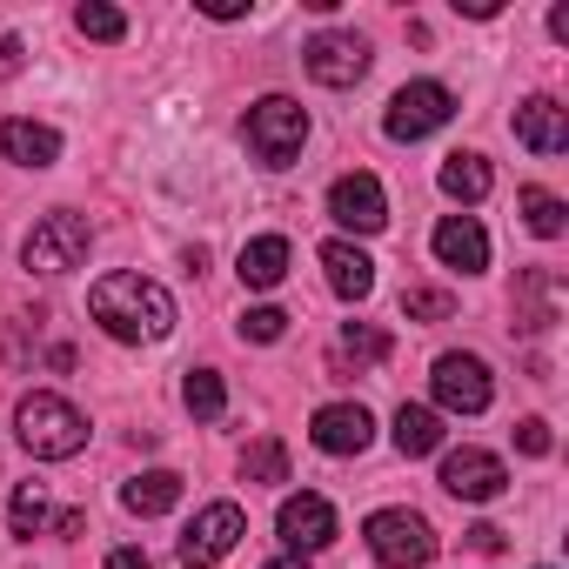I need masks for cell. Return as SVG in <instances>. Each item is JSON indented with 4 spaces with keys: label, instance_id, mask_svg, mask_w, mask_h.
<instances>
[{
    "label": "cell",
    "instance_id": "cell-29",
    "mask_svg": "<svg viewBox=\"0 0 569 569\" xmlns=\"http://www.w3.org/2000/svg\"><path fill=\"white\" fill-rule=\"evenodd\" d=\"M449 309H456L449 289H402V316L409 322H449Z\"/></svg>",
    "mask_w": 569,
    "mask_h": 569
},
{
    "label": "cell",
    "instance_id": "cell-7",
    "mask_svg": "<svg viewBox=\"0 0 569 569\" xmlns=\"http://www.w3.org/2000/svg\"><path fill=\"white\" fill-rule=\"evenodd\" d=\"M429 389H436V402L449 409V416H482L489 402H496V382H489V362L482 356H436V369H429Z\"/></svg>",
    "mask_w": 569,
    "mask_h": 569
},
{
    "label": "cell",
    "instance_id": "cell-8",
    "mask_svg": "<svg viewBox=\"0 0 569 569\" xmlns=\"http://www.w3.org/2000/svg\"><path fill=\"white\" fill-rule=\"evenodd\" d=\"M241 536H248L241 502H208V509L181 529V562H188V569H214V562H221Z\"/></svg>",
    "mask_w": 569,
    "mask_h": 569
},
{
    "label": "cell",
    "instance_id": "cell-36",
    "mask_svg": "<svg viewBox=\"0 0 569 569\" xmlns=\"http://www.w3.org/2000/svg\"><path fill=\"white\" fill-rule=\"evenodd\" d=\"M261 569H309L302 556H274V562H261Z\"/></svg>",
    "mask_w": 569,
    "mask_h": 569
},
{
    "label": "cell",
    "instance_id": "cell-35",
    "mask_svg": "<svg viewBox=\"0 0 569 569\" xmlns=\"http://www.w3.org/2000/svg\"><path fill=\"white\" fill-rule=\"evenodd\" d=\"M208 14H214V21H241L248 8H241V0H208Z\"/></svg>",
    "mask_w": 569,
    "mask_h": 569
},
{
    "label": "cell",
    "instance_id": "cell-13",
    "mask_svg": "<svg viewBox=\"0 0 569 569\" xmlns=\"http://www.w3.org/2000/svg\"><path fill=\"white\" fill-rule=\"evenodd\" d=\"M309 442H316L322 456H362V449L376 442V416H369L362 402H329V409H316Z\"/></svg>",
    "mask_w": 569,
    "mask_h": 569
},
{
    "label": "cell",
    "instance_id": "cell-21",
    "mask_svg": "<svg viewBox=\"0 0 569 569\" xmlns=\"http://www.w3.org/2000/svg\"><path fill=\"white\" fill-rule=\"evenodd\" d=\"M396 449L402 456H436L442 449V416L422 409V402H402L396 409Z\"/></svg>",
    "mask_w": 569,
    "mask_h": 569
},
{
    "label": "cell",
    "instance_id": "cell-25",
    "mask_svg": "<svg viewBox=\"0 0 569 569\" xmlns=\"http://www.w3.org/2000/svg\"><path fill=\"white\" fill-rule=\"evenodd\" d=\"M8 522H14V536H41V529L54 522L48 489H41V482H21V489H14V502H8Z\"/></svg>",
    "mask_w": 569,
    "mask_h": 569
},
{
    "label": "cell",
    "instance_id": "cell-28",
    "mask_svg": "<svg viewBox=\"0 0 569 569\" xmlns=\"http://www.w3.org/2000/svg\"><path fill=\"white\" fill-rule=\"evenodd\" d=\"M74 28H81L88 41H121V34H128V14H121V8H101V0H88V8H74Z\"/></svg>",
    "mask_w": 569,
    "mask_h": 569
},
{
    "label": "cell",
    "instance_id": "cell-16",
    "mask_svg": "<svg viewBox=\"0 0 569 569\" xmlns=\"http://www.w3.org/2000/svg\"><path fill=\"white\" fill-rule=\"evenodd\" d=\"M516 141H522L529 154H562V148H569V114H562L549 94H529V101L516 108Z\"/></svg>",
    "mask_w": 569,
    "mask_h": 569
},
{
    "label": "cell",
    "instance_id": "cell-27",
    "mask_svg": "<svg viewBox=\"0 0 569 569\" xmlns=\"http://www.w3.org/2000/svg\"><path fill=\"white\" fill-rule=\"evenodd\" d=\"M336 356H356V362H389V336H382V329H369V322H342Z\"/></svg>",
    "mask_w": 569,
    "mask_h": 569
},
{
    "label": "cell",
    "instance_id": "cell-20",
    "mask_svg": "<svg viewBox=\"0 0 569 569\" xmlns=\"http://www.w3.org/2000/svg\"><path fill=\"white\" fill-rule=\"evenodd\" d=\"M556 316H562V281L549 268H529L522 274V309H516V322L522 329H549Z\"/></svg>",
    "mask_w": 569,
    "mask_h": 569
},
{
    "label": "cell",
    "instance_id": "cell-3",
    "mask_svg": "<svg viewBox=\"0 0 569 569\" xmlns=\"http://www.w3.org/2000/svg\"><path fill=\"white\" fill-rule=\"evenodd\" d=\"M241 134H248V154H254L261 168H289V161L302 154V141H309V108L289 101V94H261V101L248 108Z\"/></svg>",
    "mask_w": 569,
    "mask_h": 569
},
{
    "label": "cell",
    "instance_id": "cell-10",
    "mask_svg": "<svg viewBox=\"0 0 569 569\" xmlns=\"http://www.w3.org/2000/svg\"><path fill=\"white\" fill-rule=\"evenodd\" d=\"M274 529H281V542H289L296 556H316V549H329V542H336V502L302 489V496H289V502H281Z\"/></svg>",
    "mask_w": 569,
    "mask_h": 569
},
{
    "label": "cell",
    "instance_id": "cell-19",
    "mask_svg": "<svg viewBox=\"0 0 569 569\" xmlns=\"http://www.w3.org/2000/svg\"><path fill=\"white\" fill-rule=\"evenodd\" d=\"M174 502H181V476L174 469H148V476H134L121 489V509L128 516H168Z\"/></svg>",
    "mask_w": 569,
    "mask_h": 569
},
{
    "label": "cell",
    "instance_id": "cell-23",
    "mask_svg": "<svg viewBox=\"0 0 569 569\" xmlns=\"http://www.w3.org/2000/svg\"><path fill=\"white\" fill-rule=\"evenodd\" d=\"M516 201H522V221H529V234H542V241H556V234L569 228V208H562V201H556L549 188H522Z\"/></svg>",
    "mask_w": 569,
    "mask_h": 569
},
{
    "label": "cell",
    "instance_id": "cell-12",
    "mask_svg": "<svg viewBox=\"0 0 569 569\" xmlns=\"http://www.w3.org/2000/svg\"><path fill=\"white\" fill-rule=\"evenodd\" d=\"M329 214L349 228V234H376V228H389V194H382V181L376 174H342L336 188H329Z\"/></svg>",
    "mask_w": 569,
    "mask_h": 569
},
{
    "label": "cell",
    "instance_id": "cell-14",
    "mask_svg": "<svg viewBox=\"0 0 569 569\" xmlns=\"http://www.w3.org/2000/svg\"><path fill=\"white\" fill-rule=\"evenodd\" d=\"M429 248H436L442 268H462V274H482L489 268V234H482L476 214H442L436 234H429Z\"/></svg>",
    "mask_w": 569,
    "mask_h": 569
},
{
    "label": "cell",
    "instance_id": "cell-26",
    "mask_svg": "<svg viewBox=\"0 0 569 569\" xmlns=\"http://www.w3.org/2000/svg\"><path fill=\"white\" fill-rule=\"evenodd\" d=\"M241 476L248 482H289V449H281L274 436H261L254 449H241Z\"/></svg>",
    "mask_w": 569,
    "mask_h": 569
},
{
    "label": "cell",
    "instance_id": "cell-32",
    "mask_svg": "<svg viewBox=\"0 0 569 569\" xmlns=\"http://www.w3.org/2000/svg\"><path fill=\"white\" fill-rule=\"evenodd\" d=\"M28 61H21V34H0V81H14Z\"/></svg>",
    "mask_w": 569,
    "mask_h": 569
},
{
    "label": "cell",
    "instance_id": "cell-18",
    "mask_svg": "<svg viewBox=\"0 0 569 569\" xmlns=\"http://www.w3.org/2000/svg\"><path fill=\"white\" fill-rule=\"evenodd\" d=\"M234 274L248 281V289H281V274H289V241H281V234H254L241 248Z\"/></svg>",
    "mask_w": 569,
    "mask_h": 569
},
{
    "label": "cell",
    "instance_id": "cell-30",
    "mask_svg": "<svg viewBox=\"0 0 569 569\" xmlns=\"http://www.w3.org/2000/svg\"><path fill=\"white\" fill-rule=\"evenodd\" d=\"M234 329H241V342H281V336H289V316H281V309H248Z\"/></svg>",
    "mask_w": 569,
    "mask_h": 569
},
{
    "label": "cell",
    "instance_id": "cell-15",
    "mask_svg": "<svg viewBox=\"0 0 569 569\" xmlns=\"http://www.w3.org/2000/svg\"><path fill=\"white\" fill-rule=\"evenodd\" d=\"M322 274H329V289L342 302H369L376 296V261L356 241H322Z\"/></svg>",
    "mask_w": 569,
    "mask_h": 569
},
{
    "label": "cell",
    "instance_id": "cell-24",
    "mask_svg": "<svg viewBox=\"0 0 569 569\" xmlns=\"http://www.w3.org/2000/svg\"><path fill=\"white\" fill-rule=\"evenodd\" d=\"M181 402H188V416L214 422V416L228 409V389H221V376H214V369H188V382H181Z\"/></svg>",
    "mask_w": 569,
    "mask_h": 569
},
{
    "label": "cell",
    "instance_id": "cell-6",
    "mask_svg": "<svg viewBox=\"0 0 569 569\" xmlns=\"http://www.w3.org/2000/svg\"><path fill=\"white\" fill-rule=\"evenodd\" d=\"M449 114H456V94H449L442 81H409V88L389 94L382 134H389V141H429L436 128H449Z\"/></svg>",
    "mask_w": 569,
    "mask_h": 569
},
{
    "label": "cell",
    "instance_id": "cell-4",
    "mask_svg": "<svg viewBox=\"0 0 569 569\" xmlns=\"http://www.w3.org/2000/svg\"><path fill=\"white\" fill-rule=\"evenodd\" d=\"M362 542H369V556L382 569H429L436 562V529L416 509H376L362 522Z\"/></svg>",
    "mask_w": 569,
    "mask_h": 569
},
{
    "label": "cell",
    "instance_id": "cell-11",
    "mask_svg": "<svg viewBox=\"0 0 569 569\" xmlns=\"http://www.w3.org/2000/svg\"><path fill=\"white\" fill-rule=\"evenodd\" d=\"M302 61H309V74H316L322 88H356L376 54H369L362 34H316V41L302 48Z\"/></svg>",
    "mask_w": 569,
    "mask_h": 569
},
{
    "label": "cell",
    "instance_id": "cell-17",
    "mask_svg": "<svg viewBox=\"0 0 569 569\" xmlns=\"http://www.w3.org/2000/svg\"><path fill=\"white\" fill-rule=\"evenodd\" d=\"M0 154H8L14 168H54L61 161V134L48 121L14 114V121H0Z\"/></svg>",
    "mask_w": 569,
    "mask_h": 569
},
{
    "label": "cell",
    "instance_id": "cell-2",
    "mask_svg": "<svg viewBox=\"0 0 569 569\" xmlns=\"http://www.w3.org/2000/svg\"><path fill=\"white\" fill-rule=\"evenodd\" d=\"M14 429H21V449H28V456H41V462H68V456H81V449H88V416H81L68 396H54V389L21 396Z\"/></svg>",
    "mask_w": 569,
    "mask_h": 569
},
{
    "label": "cell",
    "instance_id": "cell-31",
    "mask_svg": "<svg viewBox=\"0 0 569 569\" xmlns=\"http://www.w3.org/2000/svg\"><path fill=\"white\" fill-rule=\"evenodd\" d=\"M516 449H522V456H549V449H556L549 422H542V416H522V422H516Z\"/></svg>",
    "mask_w": 569,
    "mask_h": 569
},
{
    "label": "cell",
    "instance_id": "cell-34",
    "mask_svg": "<svg viewBox=\"0 0 569 569\" xmlns=\"http://www.w3.org/2000/svg\"><path fill=\"white\" fill-rule=\"evenodd\" d=\"M108 569H154V562H148V549H114Z\"/></svg>",
    "mask_w": 569,
    "mask_h": 569
},
{
    "label": "cell",
    "instance_id": "cell-1",
    "mask_svg": "<svg viewBox=\"0 0 569 569\" xmlns=\"http://www.w3.org/2000/svg\"><path fill=\"white\" fill-rule=\"evenodd\" d=\"M88 316L114 336V342H168L174 336V296L148 274H101L88 289Z\"/></svg>",
    "mask_w": 569,
    "mask_h": 569
},
{
    "label": "cell",
    "instance_id": "cell-5",
    "mask_svg": "<svg viewBox=\"0 0 569 569\" xmlns=\"http://www.w3.org/2000/svg\"><path fill=\"white\" fill-rule=\"evenodd\" d=\"M88 248H94V234L81 214H41L21 241V261H28V274H74L88 261Z\"/></svg>",
    "mask_w": 569,
    "mask_h": 569
},
{
    "label": "cell",
    "instance_id": "cell-9",
    "mask_svg": "<svg viewBox=\"0 0 569 569\" xmlns=\"http://www.w3.org/2000/svg\"><path fill=\"white\" fill-rule=\"evenodd\" d=\"M442 489H449L456 502H496V496L509 489V469H502V456H489V449H449V456H442Z\"/></svg>",
    "mask_w": 569,
    "mask_h": 569
},
{
    "label": "cell",
    "instance_id": "cell-22",
    "mask_svg": "<svg viewBox=\"0 0 569 569\" xmlns=\"http://www.w3.org/2000/svg\"><path fill=\"white\" fill-rule=\"evenodd\" d=\"M436 181H442V194H449V201H482V194L496 188V174H489V161H482V154H449Z\"/></svg>",
    "mask_w": 569,
    "mask_h": 569
},
{
    "label": "cell",
    "instance_id": "cell-33",
    "mask_svg": "<svg viewBox=\"0 0 569 569\" xmlns=\"http://www.w3.org/2000/svg\"><path fill=\"white\" fill-rule=\"evenodd\" d=\"M469 542H476L482 556H502V529H496V522H476V529H469Z\"/></svg>",
    "mask_w": 569,
    "mask_h": 569
}]
</instances>
